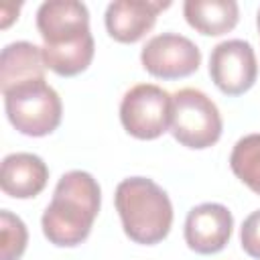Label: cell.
Segmentation results:
<instances>
[{
	"instance_id": "1",
	"label": "cell",
	"mask_w": 260,
	"mask_h": 260,
	"mask_svg": "<svg viewBox=\"0 0 260 260\" xmlns=\"http://www.w3.org/2000/svg\"><path fill=\"white\" fill-rule=\"evenodd\" d=\"M100 205L102 189L89 173H65L57 181L53 199L41 219L45 238L61 248L79 246L89 236Z\"/></svg>"
},
{
	"instance_id": "2",
	"label": "cell",
	"mask_w": 260,
	"mask_h": 260,
	"mask_svg": "<svg viewBox=\"0 0 260 260\" xmlns=\"http://www.w3.org/2000/svg\"><path fill=\"white\" fill-rule=\"evenodd\" d=\"M116 209L124 234L144 246L165 240L173 225V205L162 187L146 177H128L116 187Z\"/></svg>"
},
{
	"instance_id": "3",
	"label": "cell",
	"mask_w": 260,
	"mask_h": 260,
	"mask_svg": "<svg viewBox=\"0 0 260 260\" xmlns=\"http://www.w3.org/2000/svg\"><path fill=\"white\" fill-rule=\"evenodd\" d=\"M2 95L6 116L20 134L39 138L51 134L61 124V98L45 79L16 85Z\"/></svg>"
},
{
	"instance_id": "4",
	"label": "cell",
	"mask_w": 260,
	"mask_h": 260,
	"mask_svg": "<svg viewBox=\"0 0 260 260\" xmlns=\"http://www.w3.org/2000/svg\"><path fill=\"white\" fill-rule=\"evenodd\" d=\"M171 132L187 148H209L221 136V116L213 100L195 87H183L173 93Z\"/></svg>"
},
{
	"instance_id": "5",
	"label": "cell",
	"mask_w": 260,
	"mask_h": 260,
	"mask_svg": "<svg viewBox=\"0 0 260 260\" xmlns=\"http://www.w3.org/2000/svg\"><path fill=\"white\" fill-rule=\"evenodd\" d=\"M173 95L154 85L138 83L130 87L120 104V120L124 130L140 140H154L171 126Z\"/></svg>"
},
{
	"instance_id": "6",
	"label": "cell",
	"mask_w": 260,
	"mask_h": 260,
	"mask_svg": "<svg viewBox=\"0 0 260 260\" xmlns=\"http://www.w3.org/2000/svg\"><path fill=\"white\" fill-rule=\"evenodd\" d=\"M142 67L160 79H179L195 73L201 65L199 47L177 32H162L152 37L140 53Z\"/></svg>"
},
{
	"instance_id": "7",
	"label": "cell",
	"mask_w": 260,
	"mask_h": 260,
	"mask_svg": "<svg viewBox=\"0 0 260 260\" xmlns=\"http://www.w3.org/2000/svg\"><path fill=\"white\" fill-rule=\"evenodd\" d=\"M209 75L225 95H240L248 91L258 75L252 45L242 39H230L215 45L209 57Z\"/></svg>"
},
{
	"instance_id": "8",
	"label": "cell",
	"mask_w": 260,
	"mask_h": 260,
	"mask_svg": "<svg viewBox=\"0 0 260 260\" xmlns=\"http://www.w3.org/2000/svg\"><path fill=\"white\" fill-rule=\"evenodd\" d=\"M37 28L45 45L59 47L79 41L89 30V12L83 2L77 0H49L37 10Z\"/></svg>"
},
{
	"instance_id": "9",
	"label": "cell",
	"mask_w": 260,
	"mask_h": 260,
	"mask_svg": "<svg viewBox=\"0 0 260 260\" xmlns=\"http://www.w3.org/2000/svg\"><path fill=\"white\" fill-rule=\"evenodd\" d=\"M234 217L221 203H201L187 213L185 242L197 254H215L232 238Z\"/></svg>"
},
{
	"instance_id": "10",
	"label": "cell",
	"mask_w": 260,
	"mask_h": 260,
	"mask_svg": "<svg viewBox=\"0 0 260 260\" xmlns=\"http://www.w3.org/2000/svg\"><path fill=\"white\" fill-rule=\"evenodd\" d=\"M169 6L171 2L116 0L106 8L108 35L118 43H136L154 26L158 12Z\"/></svg>"
},
{
	"instance_id": "11",
	"label": "cell",
	"mask_w": 260,
	"mask_h": 260,
	"mask_svg": "<svg viewBox=\"0 0 260 260\" xmlns=\"http://www.w3.org/2000/svg\"><path fill=\"white\" fill-rule=\"evenodd\" d=\"M49 181L45 160L32 152H12L4 156L0 169V187L6 195L16 199H30L39 195Z\"/></svg>"
},
{
	"instance_id": "12",
	"label": "cell",
	"mask_w": 260,
	"mask_h": 260,
	"mask_svg": "<svg viewBox=\"0 0 260 260\" xmlns=\"http://www.w3.org/2000/svg\"><path fill=\"white\" fill-rule=\"evenodd\" d=\"M45 61L41 47L28 43V41H16L2 49L0 55V89L2 93L35 81L45 79Z\"/></svg>"
},
{
	"instance_id": "13",
	"label": "cell",
	"mask_w": 260,
	"mask_h": 260,
	"mask_svg": "<svg viewBox=\"0 0 260 260\" xmlns=\"http://www.w3.org/2000/svg\"><path fill=\"white\" fill-rule=\"evenodd\" d=\"M183 14L197 32L219 37L238 24L240 8L234 0H185Z\"/></svg>"
},
{
	"instance_id": "14",
	"label": "cell",
	"mask_w": 260,
	"mask_h": 260,
	"mask_svg": "<svg viewBox=\"0 0 260 260\" xmlns=\"http://www.w3.org/2000/svg\"><path fill=\"white\" fill-rule=\"evenodd\" d=\"M41 51H43L45 65L53 73H57L61 77H73L89 67L93 53H95V45H93V37L87 35L79 41L59 45V47L43 45Z\"/></svg>"
},
{
	"instance_id": "15",
	"label": "cell",
	"mask_w": 260,
	"mask_h": 260,
	"mask_svg": "<svg viewBox=\"0 0 260 260\" xmlns=\"http://www.w3.org/2000/svg\"><path fill=\"white\" fill-rule=\"evenodd\" d=\"M230 167L242 183L260 195V134H248L236 142Z\"/></svg>"
},
{
	"instance_id": "16",
	"label": "cell",
	"mask_w": 260,
	"mask_h": 260,
	"mask_svg": "<svg viewBox=\"0 0 260 260\" xmlns=\"http://www.w3.org/2000/svg\"><path fill=\"white\" fill-rule=\"evenodd\" d=\"M28 232L24 221L10 213L0 211V260H18L24 254Z\"/></svg>"
},
{
	"instance_id": "17",
	"label": "cell",
	"mask_w": 260,
	"mask_h": 260,
	"mask_svg": "<svg viewBox=\"0 0 260 260\" xmlns=\"http://www.w3.org/2000/svg\"><path fill=\"white\" fill-rule=\"evenodd\" d=\"M240 240H242V248L248 256L260 260V209L252 211L244 223H242V232H240Z\"/></svg>"
},
{
	"instance_id": "18",
	"label": "cell",
	"mask_w": 260,
	"mask_h": 260,
	"mask_svg": "<svg viewBox=\"0 0 260 260\" xmlns=\"http://www.w3.org/2000/svg\"><path fill=\"white\" fill-rule=\"evenodd\" d=\"M258 30H260V10H258Z\"/></svg>"
}]
</instances>
